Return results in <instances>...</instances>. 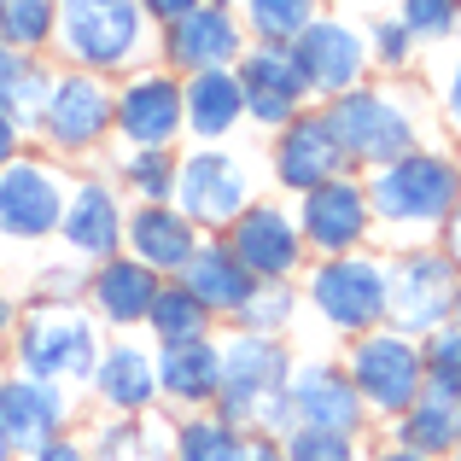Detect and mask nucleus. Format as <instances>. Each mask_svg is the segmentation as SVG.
Returning a JSON list of instances; mask_svg holds the SVG:
<instances>
[{"label":"nucleus","instance_id":"nucleus-1","mask_svg":"<svg viewBox=\"0 0 461 461\" xmlns=\"http://www.w3.org/2000/svg\"><path fill=\"white\" fill-rule=\"evenodd\" d=\"M12 362H18V374H30V380H53V385L94 380V362H100L94 321L77 304H53V298H41V304L23 310L18 327H12Z\"/></svg>","mask_w":461,"mask_h":461},{"label":"nucleus","instance_id":"nucleus-2","mask_svg":"<svg viewBox=\"0 0 461 461\" xmlns=\"http://www.w3.org/2000/svg\"><path fill=\"white\" fill-rule=\"evenodd\" d=\"M147 41L140 0H59V47L77 70H123Z\"/></svg>","mask_w":461,"mask_h":461},{"label":"nucleus","instance_id":"nucleus-3","mask_svg":"<svg viewBox=\"0 0 461 461\" xmlns=\"http://www.w3.org/2000/svg\"><path fill=\"white\" fill-rule=\"evenodd\" d=\"M456 199L461 176L438 152H409L397 164H380V176L368 181V211H380V222H444Z\"/></svg>","mask_w":461,"mask_h":461},{"label":"nucleus","instance_id":"nucleus-4","mask_svg":"<svg viewBox=\"0 0 461 461\" xmlns=\"http://www.w3.org/2000/svg\"><path fill=\"white\" fill-rule=\"evenodd\" d=\"M222 350V392H216V415L228 420V427L251 432V420H258L263 397L286 392V380H293V357L281 350V339L269 333H234Z\"/></svg>","mask_w":461,"mask_h":461},{"label":"nucleus","instance_id":"nucleus-5","mask_svg":"<svg viewBox=\"0 0 461 461\" xmlns=\"http://www.w3.org/2000/svg\"><path fill=\"white\" fill-rule=\"evenodd\" d=\"M327 123H333L345 158H362V164H397V158L415 152V117L403 112L397 94L350 88V94H339V100H333Z\"/></svg>","mask_w":461,"mask_h":461},{"label":"nucleus","instance_id":"nucleus-6","mask_svg":"<svg viewBox=\"0 0 461 461\" xmlns=\"http://www.w3.org/2000/svg\"><path fill=\"white\" fill-rule=\"evenodd\" d=\"M65 169L41 164V158H12L0 169V240H12V246L53 240L65 222Z\"/></svg>","mask_w":461,"mask_h":461},{"label":"nucleus","instance_id":"nucleus-7","mask_svg":"<svg viewBox=\"0 0 461 461\" xmlns=\"http://www.w3.org/2000/svg\"><path fill=\"white\" fill-rule=\"evenodd\" d=\"M420 380H427V362L403 333H362L350 350V385H357L362 409H374V415H403L415 403Z\"/></svg>","mask_w":461,"mask_h":461},{"label":"nucleus","instance_id":"nucleus-8","mask_svg":"<svg viewBox=\"0 0 461 461\" xmlns=\"http://www.w3.org/2000/svg\"><path fill=\"white\" fill-rule=\"evenodd\" d=\"M181 216L193 228H234L240 211H251V176L240 158L228 152H193L187 164H176V193H169Z\"/></svg>","mask_w":461,"mask_h":461},{"label":"nucleus","instance_id":"nucleus-9","mask_svg":"<svg viewBox=\"0 0 461 461\" xmlns=\"http://www.w3.org/2000/svg\"><path fill=\"white\" fill-rule=\"evenodd\" d=\"M310 304L339 333H368L385 315V269L374 258H327L310 275Z\"/></svg>","mask_w":461,"mask_h":461},{"label":"nucleus","instance_id":"nucleus-10","mask_svg":"<svg viewBox=\"0 0 461 461\" xmlns=\"http://www.w3.org/2000/svg\"><path fill=\"white\" fill-rule=\"evenodd\" d=\"M456 263L450 258H403L385 275V315L397 321V333H438V321L456 310Z\"/></svg>","mask_w":461,"mask_h":461},{"label":"nucleus","instance_id":"nucleus-11","mask_svg":"<svg viewBox=\"0 0 461 461\" xmlns=\"http://www.w3.org/2000/svg\"><path fill=\"white\" fill-rule=\"evenodd\" d=\"M41 140L53 152H88L100 147V135L112 129V88L88 70H65L53 77V94L41 105Z\"/></svg>","mask_w":461,"mask_h":461},{"label":"nucleus","instance_id":"nucleus-12","mask_svg":"<svg viewBox=\"0 0 461 461\" xmlns=\"http://www.w3.org/2000/svg\"><path fill=\"white\" fill-rule=\"evenodd\" d=\"M70 427V397L53 380H30V374H0V438L12 456H30L41 444L65 438Z\"/></svg>","mask_w":461,"mask_h":461},{"label":"nucleus","instance_id":"nucleus-13","mask_svg":"<svg viewBox=\"0 0 461 461\" xmlns=\"http://www.w3.org/2000/svg\"><path fill=\"white\" fill-rule=\"evenodd\" d=\"M112 123L129 147H164L187 129V105H181V82L164 70H140L123 94L112 100Z\"/></svg>","mask_w":461,"mask_h":461},{"label":"nucleus","instance_id":"nucleus-14","mask_svg":"<svg viewBox=\"0 0 461 461\" xmlns=\"http://www.w3.org/2000/svg\"><path fill=\"white\" fill-rule=\"evenodd\" d=\"M240 94H246V112L269 129H286L298 117V100H304V70H298L293 47L286 41H258L246 59H240Z\"/></svg>","mask_w":461,"mask_h":461},{"label":"nucleus","instance_id":"nucleus-15","mask_svg":"<svg viewBox=\"0 0 461 461\" xmlns=\"http://www.w3.org/2000/svg\"><path fill=\"white\" fill-rule=\"evenodd\" d=\"M228 251L240 258V269L251 281H293L298 258H304V234L286 211L275 204H251L240 211V222L228 228Z\"/></svg>","mask_w":461,"mask_h":461},{"label":"nucleus","instance_id":"nucleus-16","mask_svg":"<svg viewBox=\"0 0 461 461\" xmlns=\"http://www.w3.org/2000/svg\"><path fill=\"white\" fill-rule=\"evenodd\" d=\"M368 222H374L368 187H357V181L333 176V181H321V187L304 193L298 234H304V246L327 251V258H350V251L362 246V234H368Z\"/></svg>","mask_w":461,"mask_h":461},{"label":"nucleus","instance_id":"nucleus-17","mask_svg":"<svg viewBox=\"0 0 461 461\" xmlns=\"http://www.w3.org/2000/svg\"><path fill=\"white\" fill-rule=\"evenodd\" d=\"M293 59H298V70H304V88L327 94V100L350 94L362 82V65H368V59H362L357 30L339 23V18H315L310 30L293 41Z\"/></svg>","mask_w":461,"mask_h":461},{"label":"nucleus","instance_id":"nucleus-18","mask_svg":"<svg viewBox=\"0 0 461 461\" xmlns=\"http://www.w3.org/2000/svg\"><path fill=\"white\" fill-rule=\"evenodd\" d=\"M333 176H345V147H339L327 112L293 117V123L281 129V147H275V181L293 187V193H310Z\"/></svg>","mask_w":461,"mask_h":461},{"label":"nucleus","instance_id":"nucleus-19","mask_svg":"<svg viewBox=\"0 0 461 461\" xmlns=\"http://www.w3.org/2000/svg\"><path fill=\"white\" fill-rule=\"evenodd\" d=\"M286 397H293V409H298V427H321V432H345V438H357V427L368 420V409H362L350 374L327 368V362L293 368Z\"/></svg>","mask_w":461,"mask_h":461},{"label":"nucleus","instance_id":"nucleus-20","mask_svg":"<svg viewBox=\"0 0 461 461\" xmlns=\"http://www.w3.org/2000/svg\"><path fill=\"white\" fill-rule=\"evenodd\" d=\"M164 53L176 70L199 77V70H228L240 59V23L228 18V6H193L187 18L169 23Z\"/></svg>","mask_w":461,"mask_h":461},{"label":"nucleus","instance_id":"nucleus-21","mask_svg":"<svg viewBox=\"0 0 461 461\" xmlns=\"http://www.w3.org/2000/svg\"><path fill=\"white\" fill-rule=\"evenodd\" d=\"M59 234H65V246L77 251V258H117V246H123V211H117V193L105 187V181H77L65 199V222H59Z\"/></svg>","mask_w":461,"mask_h":461},{"label":"nucleus","instance_id":"nucleus-22","mask_svg":"<svg viewBox=\"0 0 461 461\" xmlns=\"http://www.w3.org/2000/svg\"><path fill=\"white\" fill-rule=\"evenodd\" d=\"M123 240L129 251H135V263H147V269H187V258L199 251V228L187 222V216L176 211V204H140L135 216H123Z\"/></svg>","mask_w":461,"mask_h":461},{"label":"nucleus","instance_id":"nucleus-23","mask_svg":"<svg viewBox=\"0 0 461 461\" xmlns=\"http://www.w3.org/2000/svg\"><path fill=\"white\" fill-rule=\"evenodd\" d=\"M158 286H164V281H158L147 263L105 258L100 269L88 275V304H94V315H100L105 327H135V321H147Z\"/></svg>","mask_w":461,"mask_h":461},{"label":"nucleus","instance_id":"nucleus-24","mask_svg":"<svg viewBox=\"0 0 461 461\" xmlns=\"http://www.w3.org/2000/svg\"><path fill=\"white\" fill-rule=\"evenodd\" d=\"M403 444L420 456H444L456 450L461 438V380H444V374H427L415 392V403L403 409Z\"/></svg>","mask_w":461,"mask_h":461},{"label":"nucleus","instance_id":"nucleus-25","mask_svg":"<svg viewBox=\"0 0 461 461\" xmlns=\"http://www.w3.org/2000/svg\"><path fill=\"white\" fill-rule=\"evenodd\" d=\"M88 385L117 415H147L152 397H158V357H147L140 345H112V350H100Z\"/></svg>","mask_w":461,"mask_h":461},{"label":"nucleus","instance_id":"nucleus-26","mask_svg":"<svg viewBox=\"0 0 461 461\" xmlns=\"http://www.w3.org/2000/svg\"><path fill=\"white\" fill-rule=\"evenodd\" d=\"M176 281L216 315H240V304H246L251 286H258L246 269H240V258L228 251V240H199V251L187 258V269H181Z\"/></svg>","mask_w":461,"mask_h":461},{"label":"nucleus","instance_id":"nucleus-27","mask_svg":"<svg viewBox=\"0 0 461 461\" xmlns=\"http://www.w3.org/2000/svg\"><path fill=\"white\" fill-rule=\"evenodd\" d=\"M158 392L181 409H199L222 392V350L211 339H193V345H169L158 350Z\"/></svg>","mask_w":461,"mask_h":461},{"label":"nucleus","instance_id":"nucleus-28","mask_svg":"<svg viewBox=\"0 0 461 461\" xmlns=\"http://www.w3.org/2000/svg\"><path fill=\"white\" fill-rule=\"evenodd\" d=\"M181 105H187V129L199 140H222L240 123V112H246V94H240L234 70H199L181 88Z\"/></svg>","mask_w":461,"mask_h":461},{"label":"nucleus","instance_id":"nucleus-29","mask_svg":"<svg viewBox=\"0 0 461 461\" xmlns=\"http://www.w3.org/2000/svg\"><path fill=\"white\" fill-rule=\"evenodd\" d=\"M258 438L240 427H228L222 415H193L169 438V461H251Z\"/></svg>","mask_w":461,"mask_h":461},{"label":"nucleus","instance_id":"nucleus-30","mask_svg":"<svg viewBox=\"0 0 461 461\" xmlns=\"http://www.w3.org/2000/svg\"><path fill=\"white\" fill-rule=\"evenodd\" d=\"M147 327H152V339L158 345H193V339H204L211 333V310L199 304V298L187 293V286H158V298H152V310H147Z\"/></svg>","mask_w":461,"mask_h":461},{"label":"nucleus","instance_id":"nucleus-31","mask_svg":"<svg viewBox=\"0 0 461 461\" xmlns=\"http://www.w3.org/2000/svg\"><path fill=\"white\" fill-rule=\"evenodd\" d=\"M88 461H169V444L158 438V427H147L140 415H117L105 427H94Z\"/></svg>","mask_w":461,"mask_h":461},{"label":"nucleus","instance_id":"nucleus-32","mask_svg":"<svg viewBox=\"0 0 461 461\" xmlns=\"http://www.w3.org/2000/svg\"><path fill=\"white\" fill-rule=\"evenodd\" d=\"M53 18H59V0H6V12H0V41L18 47V53H35V47L53 41Z\"/></svg>","mask_w":461,"mask_h":461},{"label":"nucleus","instance_id":"nucleus-33","mask_svg":"<svg viewBox=\"0 0 461 461\" xmlns=\"http://www.w3.org/2000/svg\"><path fill=\"white\" fill-rule=\"evenodd\" d=\"M246 18H251V30H258L263 41L293 47L315 23V0H246Z\"/></svg>","mask_w":461,"mask_h":461},{"label":"nucleus","instance_id":"nucleus-34","mask_svg":"<svg viewBox=\"0 0 461 461\" xmlns=\"http://www.w3.org/2000/svg\"><path fill=\"white\" fill-rule=\"evenodd\" d=\"M293 304H298V298H293V286H286V281H258L234 321H240V333H269L275 339L286 321H293Z\"/></svg>","mask_w":461,"mask_h":461},{"label":"nucleus","instance_id":"nucleus-35","mask_svg":"<svg viewBox=\"0 0 461 461\" xmlns=\"http://www.w3.org/2000/svg\"><path fill=\"white\" fill-rule=\"evenodd\" d=\"M123 181L147 204H169V193H176V164H169L164 147H135V152H129V164H123Z\"/></svg>","mask_w":461,"mask_h":461},{"label":"nucleus","instance_id":"nucleus-36","mask_svg":"<svg viewBox=\"0 0 461 461\" xmlns=\"http://www.w3.org/2000/svg\"><path fill=\"white\" fill-rule=\"evenodd\" d=\"M281 461H362V456H357V438H345V432L298 427L293 438L281 444Z\"/></svg>","mask_w":461,"mask_h":461},{"label":"nucleus","instance_id":"nucleus-37","mask_svg":"<svg viewBox=\"0 0 461 461\" xmlns=\"http://www.w3.org/2000/svg\"><path fill=\"white\" fill-rule=\"evenodd\" d=\"M456 23V0H403V30L409 35H444Z\"/></svg>","mask_w":461,"mask_h":461},{"label":"nucleus","instance_id":"nucleus-38","mask_svg":"<svg viewBox=\"0 0 461 461\" xmlns=\"http://www.w3.org/2000/svg\"><path fill=\"white\" fill-rule=\"evenodd\" d=\"M420 362H427V374L461 380V327H450V333H432L427 350H420Z\"/></svg>","mask_w":461,"mask_h":461},{"label":"nucleus","instance_id":"nucleus-39","mask_svg":"<svg viewBox=\"0 0 461 461\" xmlns=\"http://www.w3.org/2000/svg\"><path fill=\"white\" fill-rule=\"evenodd\" d=\"M374 35H380L374 47H380V59H385V65H403V59H409V30H403V23H380Z\"/></svg>","mask_w":461,"mask_h":461},{"label":"nucleus","instance_id":"nucleus-40","mask_svg":"<svg viewBox=\"0 0 461 461\" xmlns=\"http://www.w3.org/2000/svg\"><path fill=\"white\" fill-rule=\"evenodd\" d=\"M18 461H88V444H77V438L65 432V438L41 444V450H30V456H18Z\"/></svg>","mask_w":461,"mask_h":461},{"label":"nucleus","instance_id":"nucleus-41","mask_svg":"<svg viewBox=\"0 0 461 461\" xmlns=\"http://www.w3.org/2000/svg\"><path fill=\"white\" fill-rule=\"evenodd\" d=\"M12 158H23V129H18V123H12V117H6V112H0V169H6V164H12Z\"/></svg>","mask_w":461,"mask_h":461},{"label":"nucleus","instance_id":"nucleus-42","mask_svg":"<svg viewBox=\"0 0 461 461\" xmlns=\"http://www.w3.org/2000/svg\"><path fill=\"white\" fill-rule=\"evenodd\" d=\"M140 6L152 12V18H164V23H176V18H187L193 6H204V0H140Z\"/></svg>","mask_w":461,"mask_h":461},{"label":"nucleus","instance_id":"nucleus-43","mask_svg":"<svg viewBox=\"0 0 461 461\" xmlns=\"http://www.w3.org/2000/svg\"><path fill=\"white\" fill-rule=\"evenodd\" d=\"M23 65H30V53H18V47H6V41H0V88H6V82L18 77Z\"/></svg>","mask_w":461,"mask_h":461},{"label":"nucleus","instance_id":"nucleus-44","mask_svg":"<svg viewBox=\"0 0 461 461\" xmlns=\"http://www.w3.org/2000/svg\"><path fill=\"white\" fill-rule=\"evenodd\" d=\"M12 327H18V310H12V298L0 293V345H6V339H12Z\"/></svg>","mask_w":461,"mask_h":461},{"label":"nucleus","instance_id":"nucleus-45","mask_svg":"<svg viewBox=\"0 0 461 461\" xmlns=\"http://www.w3.org/2000/svg\"><path fill=\"white\" fill-rule=\"evenodd\" d=\"M374 461H432V456H420V450H409V444H397V450H385V456H374Z\"/></svg>","mask_w":461,"mask_h":461},{"label":"nucleus","instance_id":"nucleus-46","mask_svg":"<svg viewBox=\"0 0 461 461\" xmlns=\"http://www.w3.org/2000/svg\"><path fill=\"white\" fill-rule=\"evenodd\" d=\"M251 461H281V444H263V438H258V450H251Z\"/></svg>","mask_w":461,"mask_h":461},{"label":"nucleus","instance_id":"nucleus-47","mask_svg":"<svg viewBox=\"0 0 461 461\" xmlns=\"http://www.w3.org/2000/svg\"><path fill=\"white\" fill-rule=\"evenodd\" d=\"M450 117L461 123V70H456V82H450Z\"/></svg>","mask_w":461,"mask_h":461},{"label":"nucleus","instance_id":"nucleus-48","mask_svg":"<svg viewBox=\"0 0 461 461\" xmlns=\"http://www.w3.org/2000/svg\"><path fill=\"white\" fill-rule=\"evenodd\" d=\"M450 251H456V258H461V216H456V222H450Z\"/></svg>","mask_w":461,"mask_h":461},{"label":"nucleus","instance_id":"nucleus-49","mask_svg":"<svg viewBox=\"0 0 461 461\" xmlns=\"http://www.w3.org/2000/svg\"><path fill=\"white\" fill-rule=\"evenodd\" d=\"M0 461H18V456H12V444H6V438H0Z\"/></svg>","mask_w":461,"mask_h":461},{"label":"nucleus","instance_id":"nucleus-50","mask_svg":"<svg viewBox=\"0 0 461 461\" xmlns=\"http://www.w3.org/2000/svg\"><path fill=\"white\" fill-rule=\"evenodd\" d=\"M450 315H456V321H461V286H456V310H450Z\"/></svg>","mask_w":461,"mask_h":461},{"label":"nucleus","instance_id":"nucleus-51","mask_svg":"<svg viewBox=\"0 0 461 461\" xmlns=\"http://www.w3.org/2000/svg\"><path fill=\"white\" fill-rule=\"evenodd\" d=\"M456 461H461V438H456Z\"/></svg>","mask_w":461,"mask_h":461},{"label":"nucleus","instance_id":"nucleus-52","mask_svg":"<svg viewBox=\"0 0 461 461\" xmlns=\"http://www.w3.org/2000/svg\"><path fill=\"white\" fill-rule=\"evenodd\" d=\"M0 12H6V0H0Z\"/></svg>","mask_w":461,"mask_h":461}]
</instances>
